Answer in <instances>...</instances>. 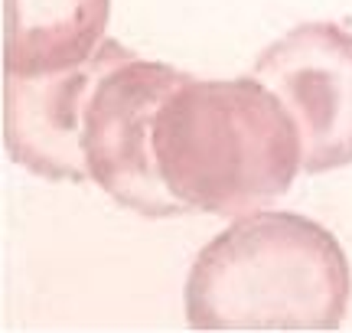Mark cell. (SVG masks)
<instances>
[{"label": "cell", "mask_w": 352, "mask_h": 333, "mask_svg": "<svg viewBox=\"0 0 352 333\" xmlns=\"http://www.w3.org/2000/svg\"><path fill=\"white\" fill-rule=\"evenodd\" d=\"M151 154L183 213L241 219L280 200L303 170L290 111L261 78H176L153 115Z\"/></svg>", "instance_id": "cell-1"}, {"label": "cell", "mask_w": 352, "mask_h": 333, "mask_svg": "<svg viewBox=\"0 0 352 333\" xmlns=\"http://www.w3.org/2000/svg\"><path fill=\"white\" fill-rule=\"evenodd\" d=\"M352 294L349 258L316 219L258 209L202 248L186 278L192 330H336Z\"/></svg>", "instance_id": "cell-2"}, {"label": "cell", "mask_w": 352, "mask_h": 333, "mask_svg": "<svg viewBox=\"0 0 352 333\" xmlns=\"http://www.w3.org/2000/svg\"><path fill=\"white\" fill-rule=\"evenodd\" d=\"M179 76L183 72L173 65L147 63L127 52L95 82L85 108L82 151L88 180L114 203L151 219L179 216L151 154L153 115Z\"/></svg>", "instance_id": "cell-3"}, {"label": "cell", "mask_w": 352, "mask_h": 333, "mask_svg": "<svg viewBox=\"0 0 352 333\" xmlns=\"http://www.w3.org/2000/svg\"><path fill=\"white\" fill-rule=\"evenodd\" d=\"M290 111L303 170L327 173L352 164V33L336 23H303L271 43L254 63Z\"/></svg>", "instance_id": "cell-4"}, {"label": "cell", "mask_w": 352, "mask_h": 333, "mask_svg": "<svg viewBox=\"0 0 352 333\" xmlns=\"http://www.w3.org/2000/svg\"><path fill=\"white\" fill-rule=\"evenodd\" d=\"M127 46L104 39L76 69L46 72V76H7V111H3V141L20 166L43 180H88L82 131L91 89Z\"/></svg>", "instance_id": "cell-5"}, {"label": "cell", "mask_w": 352, "mask_h": 333, "mask_svg": "<svg viewBox=\"0 0 352 333\" xmlns=\"http://www.w3.org/2000/svg\"><path fill=\"white\" fill-rule=\"evenodd\" d=\"M111 0H7V76L76 69L104 43Z\"/></svg>", "instance_id": "cell-6"}]
</instances>
